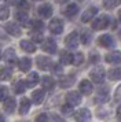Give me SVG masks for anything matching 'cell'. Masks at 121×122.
Segmentation results:
<instances>
[{"label": "cell", "mask_w": 121, "mask_h": 122, "mask_svg": "<svg viewBox=\"0 0 121 122\" xmlns=\"http://www.w3.org/2000/svg\"><path fill=\"white\" fill-rule=\"evenodd\" d=\"M111 22H113V18L109 17V15H106V14H103V15L98 17L92 22V29L94 30H103V29L109 28V25Z\"/></svg>", "instance_id": "6da1fadb"}, {"label": "cell", "mask_w": 121, "mask_h": 122, "mask_svg": "<svg viewBox=\"0 0 121 122\" xmlns=\"http://www.w3.org/2000/svg\"><path fill=\"white\" fill-rule=\"evenodd\" d=\"M89 78L92 80L95 84H102L106 78V71L102 66L100 67H94L91 73H89Z\"/></svg>", "instance_id": "7a4b0ae2"}, {"label": "cell", "mask_w": 121, "mask_h": 122, "mask_svg": "<svg viewBox=\"0 0 121 122\" xmlns=\"http://www.w3.org/2000/svg\"><path fill=\"white\" fill-rule=\"evenodd\" d=\"M48 29L52 34H60L63 32V22L60 21L59 18H54V19L50 22Z\"/></svg>", "instance_id": "3957f363"}, {"label": "cell", "mask_w": 121, "mask_h": 122, "mask_svg": "<svg viewBox=\"0 0 121 122\" xmlns=\"http://www.w3.org/2000/svg\"><path fill=\"white\" fill-rule=\"evenodd\" d=\"M78 41H80V39H78V33H77V32H72L70 34H67V37L65 39V44H66L67 48L74 50V48L78 47Z\"/></svg>", "instance_id": "277c9868"}, {"label": "cell", "mask_w": 121, "mask_h": 122, "mask_svg": "<svg viewBox=\"0 0 121 122\" xmlns=\"http://www.w3.org/2000/svg\"><path fill=\"white\" fill-rule=\"evenodd\" d=\"M91 111L88 110V108H81V110H78L74 114V119L76 122H89L91 121Z\"/></svg>", "instance_id": "5b68a950"}, {"label": "cell", "mask_w": 121, "mask_h": 122, "mask_svg": "<svg viewBox=\"0 0 121 122\" xmlns=\"http://www.w3.org/2000/svg\"><path fill=\"white\" fill-rule=\"evenodd\" d=\"M36 63H37V67L40 70H50L52 66V61L48 56H37Z\"/></svg>", "instance_id": "8992f818"}, {"label": "cell", "mask_w": 121, "mask_h": 122, "mask_svg": "<svg viewBox=\"0 0 121 122\" xmlns=\"http://www.w3.org/2000/svg\"><path fill=\"white\" fill-rule=\"evenodd\" d=\"M66 102H67V104L73 106V107L78 106L81 103V95L78 92H76V91H72V92H69L66 95Z\"/></svg>", "instance_id": "52a82bcc"}, {"label": "cell", "mask_w": 121, "mask_h": 122, "mask_svg": "<svg viewBox=\"0 0 121 122\" xmlns=\"http://www.w3.org/2000/svg\"><path fill=\"white\" fill-rule=\"evenodd\" d=\"M98 44L103 48H111L114 47V39L110 34H102L98 39Z\"/></svg>", "instance_id": "ba28073f"}, {"label": "cell", "mask_w": 121, "mask_h": 122, "mask_svg": "<svg viewBox=\"0 0 121 122\" xmlns=\"http://www.w3.org/2000/svg\"><path fill=\"white\" fill-rule=\"evenodd\" d=\"M52 12H54V10H52V6H51V4H48V3L41 4V6L37 8V14H38L41 18H50L51 15H52Z\"/></svg>", "instance_id": "9c48e42d"}, {"label": "cell", "mask_w": 121, "mask_h": 122, "mask_svg": "<svg viewBox=\"0 0 121 122\" xmlns=\"http://www.w3.org/2000/svg\"><path fill=\"white\" fill-rule=\"evenodd\" d=\"M104 61L110 63V65H118L121 63V52L120 51H113L104 56Z\"/></svg>", "instance_id": "30bf717a"}, {"label": "cell", "mask_w": 121, "mask_h": 122, "mask_svg": "<svg viewBox=\"0 0 121 122\" xmlns=\"http://www.w3.org/2000/svg\"><path fill=\"white\" fill-rule=\"evenodd\" d=\"M47 54H55L56 52V43H55L54 39H45L43 43V47H41Z\"/></svg>", "instance_id": "8fae6325"}, {"label": "cell", "mask_w": 121, "mask_h": 122, "mask_svg": "<svg viewBox=\"0 0 121 122\" xmlns=\"http://www.w3.org/2000/svg\"><path fill=\"white\" fill-rule=\"evenodd\" d=\"M78 89H80V93L88 96V95L92 93L94 86H92V84H91L89 80H82L81 82H80V85H78Z\"/></svg>", "instance_id": "7c38bea8"}, {"label": "cell", "mask_w": 121, "mask_h": 122, "mask_svg": "<svg viewBox=\"0 0 121 122\" xmlns=\"http://www.w3.org/2000/svg\"><path fill=\"white\" fill-rule=\"evenodd\" d=\"M96 12H98V8H96V7H88L87 10L82 12L81 21L82 22H89V21L96 15Z\"/></svg>", "instance_id": "4fadbf2b"}, {"label": "cell", "mask_w": 121, "mask_h": 122, "mask_svg": "<svg viewBox=\"0 0 121 122\" xmlns=\"http://www.w3.org/2000/svg\"><path fill=\"white\" fill-rule=\"evenodd\" d=\"M6 30H7V33L11 34V36H14V37H18V36H21V28H19V25H16L14 22H8L6 25Z\"/></svg>", "instance_id": "5bb4252c"}, {"label": "cell", "mask_w": 121, "mask_h": 122, "mask_svg": "<svg viewBox=\"0 0 121 122\" xmlns=\"http://www.w3.org/2000/svg\"><path fill=\"white\" fill-rule=\"evenodd\" d=\"M15 107H16V103H15V99L14 97H7L4 100V103H3V108L8 114H12L15 111Z\"/></svg>", "instance_id": "9a60e30c"}, {"label": "cell", "mask_w": 121, "mask_h": 122, "mask_svg": "<svg viewBox=\"0 0 121 122\" xmlns=\"http://www.w3.org/2000/svg\"><path fill=\"white\" fill-rule=\"evenodd\" d=\"M18 67H19L21 71H28V70L32 67V61H30V58H26V56L21 58V59L18 61Z\"/></svg>", "instance_id": "2e32d148"}, {"label": "cell", "mask_w": 121, "mask_h": 122, "mask_svg": "<svg viewBox=\"0 0 121 122\" xmlns=\"http://www.w3.org/2000/svg\"><path fill=\"white\" fill-rule=\"evenodd\" d=\"M41 85H43V89H45V91H51V89L55 86L54 78L50 77V76H44V77H41Z\"/></svg>", "instance_id": "e0dca14e"}, {"label": "cell", "mask_w": 121, "mask_h": 122, "mask_svg": "<svg viewBox=\"0 0 121 122\" xmlns=\"http://www.w3.org/2000/svg\"><path fill=\"white\" fill-rule=\"evenodd\" d=\"M19 45H21V48L25 52H34L36 51V45H34V43L33 41H30V40H22L21 43H19Z\"/></svg>", "instance_id": "ac0fdd59"}, {"label": "cell", "mask_w": 121, "mask_h": 122, "mask_svg": "<svg viewBox=\"0 0 121 122\" xmlns=\"http://www.w3.org/2000/svg\"><path fill=\"white\" fill-rule=\"evenodd\" d=\"M77 14H78V6H77V4H74V3L69 4V6L65 8V15L67 18H74Z\"/></svg>", "instance_id": "d6986e66"}, {"label": "cell", "mask_w": 121, "mask_h": 122, "mask_svg": "<svg viewBox=\"0 0 121 122\" xmlns=\"http://www.w3.org/2000/svg\"><path fill=\"white\" fill-rule=\"evenodd\" d=\"M32 100L34 104H41L44 100V91L43 89H36L32 93Z\"/></svg>", "instance_id": "ffe728a7"}, {"label": "cell", "mask_w": 121, "mask_h": 122, "mask_svg": "<svg viewBox=\"0 0 121 122\" xmlns=\"http://www.w3.org/2000/svg\"><path fill=\"white\" fill-rule=\"evenodd\" d=\"M4 61L8 63V65H12V63H16V54L12 48H8V50L4 52Z\"/></svg>", "instance_id": "44dd1931"}, {"label": "cell", "mask_w": 121, "mask_h": 122, "mask_svg": "<svg viewBox=\"0 0 121 122\" xmlns=\"http://www.w3.org/2000/svg\"><path fill=\"white\" fill-rule=\"evenodd\" d=\"M40 81V77H38L37 73H30L29 76H28V80H26V85L28 88H33L34 85H37V82Z\"/></svg>", "instance_id": "7402d4cb"}, {"label": "cell", "mask_w": 121, "mask_h": 122, "mask_svg": "<svg viewBox=\"0 0 121 122\" xmlns=\"http://www.w3.org/2000/svg\"><path fill=\"white\" fill-rule=\"evenodd\" d=\"M29 110H30V100L28 99V97H23L21 100V103H19V114L25 115Z\"/></svg>", "instance_id": "603a6c76"}, {"label": "cell", "mask_w": 121, "mask_h": 122, "mask_svg": "<svg viewBox=\"0 0 121 122\" xmlns=\"http://www.w3.org/2000/svg\"><path fill=\"white\" fill-rule=\"evenodd\" d=\"M107 74H109V80H111V81H118V80H121V69L120 67L110 69Z\"/></svg>", "instance_id": "cb8c5ba5"}, {"label": "cell", "mask_w": 121, "mask_h": 122, "mask_svg": "<svg viewBox=\"0 0 121 122\" xmlns=\"http://www.w3.org/2000/svg\"><path fill=\"white\" fill-rule=\"evenodd\" d=\"M59 59H60L62 65H70V63H73V55L70 52H67V51H62L60 52Z\"/></svg>", "instance_id": "d4e9b609"}, {"label": "cell", "mask_w": 121, "mask_h": 122, "mask_svg": "<svg viewBox=\"0 0 121 122\" xmlns=\"http://www.w3.org/2000/svg\"><path fill=\"white\" fill-rule=\"evenodd\" d=\"M74 82V77L73 76H66V77H62L59 80V86L60 88H69L72 86Z\"/></svg>", "instance_id": "484cf974"}, {"label": "cell", "mask_w": 121, "mask_h": 122, "mask_svg": "<svg viewBox=\"0 0 121 122\" xmlns=\"http://www.w3.org/2000/svg\"><path fill=\"white\" fill-rule=\"evenodd\" d=\"M14 89H15V93H23L25 91L28 89V85H26V81H16L15 85H14Z\"/></svg>", "instance_id": "4316f807"}, {"label": "cell", "mask_w": 121, "mask_h": 122, "mask_svg": "<svg viewBox=\"0 0 121 122\" xmlns=\"http://www.w3.org/2000/svg\"><path fill=\"white\" fill-rule=\"evenodd\" d=\"M15 19L18 21L19 23H22V25H25V23L28 22V19H29V17H28L26 11H21V10H18V12L15 14Z\"/></svg>", "instance_id": "83f0119b"}, {"label": "cell", "mask_w": 121, "mask_h": 122, "mask_svg": "<svg viewBox=\"0 0 121 122\" xmlns=\"http://www.w3.org/2000/svg\"><path fill=\"white\" fill-rule=\"evenodd\" d=\"M91 40H92V36H91V33L87 32V30H84V32L80 34V41H81L84 45H88L91 43Z\"/></svg>", "instance_id": "f1b7e54d"}, {"label": "cell", "mask_w": 121, "mask_h": 122, "mask_svg": "<svg viewBox=\"0 0 121 122\" xmlns=\"http://www.w3.org/2000/svg\"><path fill=\"white\" fill-rule=\"evenodd\" d=\"M107 93H109V92H107V88L99 89L95 100H96V102H106V100H107Z\"/></svg>", "instance_id": "f546056e"}, {"label": "cell", "mask_w": 121, "mask_h": 122, "mask_svg": "<svg viewBox=\"0 0 121 122\" xmlns=\"http://www.w3.org/2000/svg\"><path fill=\"white\" fill-rule=\"evenodd\" d=\"M10 17V8L3 4V6H0V19L1 21H6V19H8Z\"/></svg>", "instance_id": "4dcf8cb0"}, {"label": "cell", "mask_w": 121, "mask_h": 122, "mask_svg": "<svg viewBox=\"0 0 121 122\" xmlns=\"http://www.w3.org/2000/svg\"><path fill=\"white\" fill-rule=\"evenodd\" d=\"M32 29L33 32H43L44 29V23L41 22V21H37V19H34V21H32Z\"/></svg>", "instance_id": "1f68e13d"}, {"label": "cell", "mask_w": 121, "mask_h": 122, "mask_svg": "<svg viewBox=\"0 0 121 122\" xmlns=\"http://www.w3.org/2000/svg\"><path fill=\"white\" fill-rule=\"evenodd\" d=\"M84 62V54L82 52H77L76 55H73V65L74 66H80Z\"/></svg>", "instance_id": "d6a6232c"}, {"label": "cell", "mask_w": 121, "mask_h": 122, "mask_svg": "<svg viewBox=\"0 0 121 122\" xmlns=\"http://www.w3.org/2000/svg\"><path fill=\"white\" fill-rule=\"evenodd\" d=\"M0 78L1 80H10L11 78V70L8 67H1L0 69Z\"/></svg>", "instance_id": "836d02e7"}, {"label": "cell", "mask_w": 121, "mask_h": 122, "mask_svg": "<svg viewBox=\"0 0 121 122\" xmlns=\"http://www.w3.org/2000/svg\"><path fill=\"white\" fill-rule=\"evenodd\" d=\"M118 3H120L118 0H103V6H104V8H107V10L114 8Z\"/></svg>", "instance_id": "e575fe53"}, {"label": "cell", "mask_w": 121, "mask_h": 122, "mask_svg": "<svg viewBox=\"0 0 121 122\" xmlns=\"http://www.w3.org/2000/svg\"><path fill=\"white\" fill-rule=\"evenodd\" d=\"M16 6H18V10H21V11H28V10H29V3H28V0H19V1L16 3Z\"/></svg>", "instance_id": "d590c367"}, {"label": "cell", "mask_w": 121, "mask_h": 122, "mask_svg": "<svg viewBox=\"0 0 121 122\" xmlns=\"http://www.w3.org/2000/svg\"><path fill=\"white\" fill-rule=\"evenodd\" d=\"M113 100H114L116 103H121V85H118L117 89H116L114 96H113Z\"/></svg>", "instance_id": "8d00e7d4"}, {"label": "cell", "mask_w": 121, "mask_h": 122, "mask_svg": "<svg viewBox=\"0 0 121 122\" xmlns=\"http://www.w3.org/2000/svg\"><path fill=\"white\" fill-rule=\"evenodd\" d=\"M8 97V89L6 86H0V100H6Z\"/></svg>", "instance_id": "74e56055"}, {"label": "cell", "mask_w": 121, "mask_h": 122, "mask_svg": "<svg viewBox=\"0 0 121 122\" xmlns=\"http://www.w3.org/2000/svg\"><path fill=\"white\" fill-rule=\"evenodd\" d=\"M72 111H73V106H70V104H65V106H62V112H63L65 115H70Z\"/></svg>", "instance_id": "f35d334b"}, {"label": "cell", "mask_w": 121, "mask_h": 122, "mask_svg": "<svg viewBox=\"0 0 121 122\" xmlns=\"http://www.w3.org/2000/svg\"><path fill=\"white\" fill-rule=\"evenodd\" d=\"M36 122H48V115L47 114H38L36 117Z\"/></svg>", "instance_id": "ab89813d"}, {"label": "cell", "mask_w": 121, "mask_h": 122, "mask_svg": "<svg viewBox=\"0 0 121 122\" xmlns=\"http://www.w3.org/2000/svg\"><path fill=\"white\" fill-rule=\"evenodd\" d=\"M33 40L34 41H41L43 40V32H33Z\"/></svg>", "instance_id": "60d3db41"}, {"label": "cell", "mask_w": 121, "mask_h": 122, "mask_svg": "<svg viewBox=\"0 0 121 122\" xmlns=\"http://www.w3.org/2000/svg\"><path fill=\"white\" fill-rule=\"evenodd\" d=\"M51 70H52L54 73H58V74H59V73H62V67H60L59 65H54V63H52V66H51Z\"/></svg>", "instance_id": "b9f144b4"}, {"label": "cell", "mask_w": 121, "mask_h": 122, "mask_svg": "<svg viewBox=\"0 0 121 122\" xmlns=\"http://www.w3.org/2000/svg\"><path fill=\"white\" fill-rule=\"evenodd\" d=\"M51 121L52 122H65L59 115H56V114H52V115H51Z\"/></svg>", "instance_id": "7bdbcfd3"}, {"label": "cell", "mask_w": 121, "mask_h": 122, "mask_svg": "<svg viewBox=\"0 0 121 122\" xmlns=\"http://www.w3.org/2000/svg\"><path fill=\"white\" fill-rule=\"evenodd\" d=\"M117 119L121 122V106H118V108H117Z\"/></svg>", "instance_id": "ee69618b"}, {"label": "cell", "mask_w": 121, "mask_h": 122, "mask_svg": "<svg viewBox=\"0 0 121 122\" xmlns=\"http://www.w3.org/2000/svg\"><path fill=\"white\" fill-rule=\"evenodd\" d=\"M6 1H7L8 4H16V3H18L19 0H6Z\"/></svg>", "instance_id": "f6af8a7d"}, {"label": "cell", "mask_w": 121, "mask_h": 122, "mask_svg": "<svg viewBox=\"0 0 121 122\" xmlns=\"http://www.w3.org/2000/svg\"><path fill=\"white\" fill-rule=\"evenodd\" d=\"M0 122H6V119H4V117L1 115V114H0Z\"/></svg>", "instance_id": "bcb514c9"}, {"label": "cell", "mask_w": 121, "mask_h": 122, "mask_svg": "<svg viewBox=\"0 0 121 122\" xmlns=\"http://www.w3.org/2000/svg\"><path fill=\"white\" fill-rule=\"evenodd\" d=\"M55 1H58V3H65V1H67V0H55Z\"/></svg>", "instance_id": "7dc6e473"}, {"label": "cell", "mask_w": 121, "mask_h": 122, "mask_svg": "<svg viewBox=\"0 0 121 122\" xmlns=\"http://www.w3.org/2000/svg\"><path fill=\"white\" fill-rule=\"evenodd\" d=\"M118 19H120V22H121V10L118 11Z\"/></svg>", "instance_id": "c3c4849f"}, {"label": "cell", "mask_w": 121, "mask_h": 122, "mask_svg": "<svg viewBox=\"0 0 121 122\" xmlns=\"http://www.w3.org/2000/svg\"><path fill=\"white\" fill-rule=\"evenodd\" d=\"M0 59H1V51H0Z\"/></svg>", "instance_id": "681fc988"}, {"label": "cell", "mask_w": 121, "mask_h": 122, "mask_svg": "<svg viewBox=\"0 0 121 122\" xmlns=\"http://www.w3.org/2000/svg\"><path fill=\"white\" fill-rule=\"evenodd\" d=\"M77 1H82V0H77Z\"/></svg>", "instance_id": "f907efd6"}]
</instances>
